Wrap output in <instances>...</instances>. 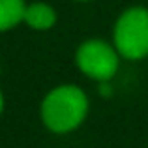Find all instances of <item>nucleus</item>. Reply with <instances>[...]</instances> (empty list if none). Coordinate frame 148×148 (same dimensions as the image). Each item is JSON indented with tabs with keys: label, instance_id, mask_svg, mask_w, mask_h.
<instances>
[{
	"label": "nucleus",
	"instance_id": "obj_4",
	"mask_svg": "<svg viewBox=\"0 0 148 148\" xmlns=\"http://www.w3.org/2000/svg\"><path fill=\"white\" fill-rule=\"evenodd\" d=\"M23 23H25L26 26H30L32 30L45 32V30H51L56 25V11H54L53 6H49V4H45V2L26 4L25 21Z\"/></svg>",
	"mask_w": 148,
	"mask_h": 148
},
{
	"label": "nucleus",
	"instance_id": "obj_1",
	"mask_svg": "<svg viewBox=\"0 0 148 148\" xmlns=\"http://www.w3.org/2000/svg\"><path fill=\"white\" fill-rule=\"evenodd\" d=\"M41 122L53 133H69L84 122L88 98L75 84H60L47 92L40 107Z\"/></svg>",
	"mask_w": 148,
	"mask_h": 148
},
{
	"label": "nucleus",
	"instance_id": "obj_2",
	"mask_svg": "<svg viewBox=\"0 0 148 148\" xmlns=\"http://www.w3.org/2000/svg\"><path fill=\"white\" fill-rule=\"evenodd\" d=\"M112 45L127 60L148 56V8L133 6L118 15L112 28Z\"/></svg>",
	"mask_w": 148,
	"mask_h": 148
},
{
	"label": "nucleus",
	"instance_id": "obj_3",
	"mask_svg": "<svg viewBox=\"0 0 148 148\" xmlns=\"http://www.w3.org/2000/svg\"><path fill=\"white\" fill-rule=\"evenodd\" d=\"M75 64L83 75L90 77L98 83H109L118 71L120 54L112 43L92 38L77 47Z\"/></svg>",
	"mask_w": 148,
	"mask_h": 148
},
{
	"label": "nucleus",
	"instance_id": "obj_7",
	"mask_svg": "<svg viewBox=\"0 0 148 148\" xmlns=\"http://www.w3.org/2000/svg\"><path fill=\"white\" fill-rule=\"evenodd\" d=\"M75 2H88V0H75Z\"/></svg>",
	"mask_w": 148,
	"mask_h": 148
},
{
	"label": "nucleus",
	"instance_id": "obj_6",
	"mask_svg": "<svg viewBox=\"0 0 148 148\" xmlns=\"http://www.w3.org/2000/svg\"><path fill=\"white\" fill-rule=\"evenodd\" d=\"M4 111V96H2V90H0V114Z\"/></svg>",
	"mask_w": 148,
	"mask_h": 148
},
{
	"label": "nucleus",
	"instance_id": "obj_5",
	"mask_svg": "<svg viewBox=\"0 0 148 148\" xmlns=\"http://www.w3.org/2000/svg\"><path fill=\"white\" fill-rule=\"evenodd\" d=\"M25 0H0V32H8L25 21Z\"/></svg>",
	"mask_w": 148,
	"mask_h": 148
}]
</instances>
